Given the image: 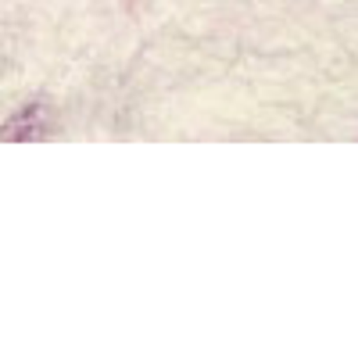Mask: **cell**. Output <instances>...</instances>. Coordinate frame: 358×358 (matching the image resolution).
Listing matches in <instances>:
<instances>
[{"mask_svg":"<svg viewBox=\"0 0 358 358\" xmlns=\"http://www.w3.org/2000/svg\"><path fill=\"white\" fill-rule=\"evenodd\" d=\"M40 136H47V108L43 104H25L0 129V140H40Z\"/></svg>","mask_w":358,"mask_h":358,"instance_id":"6da1fadb","label":"cell"}]
</instances>
